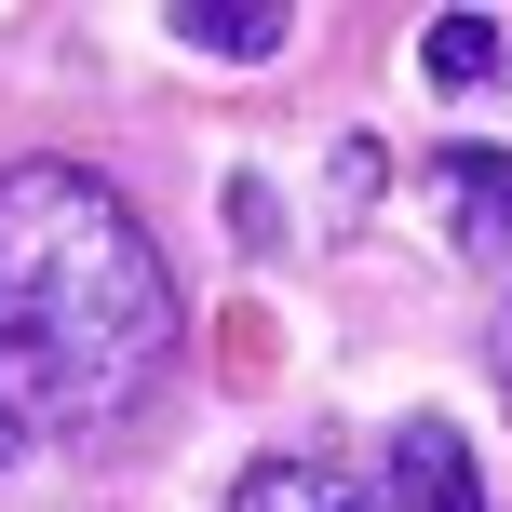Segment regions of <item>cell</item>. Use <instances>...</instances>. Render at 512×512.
<instances>
[{
	"mask_svg": "<svg viewBox=\"0 0 512 512\" xmlns=\"http://www.w3.org/2000/svg\"><path fill=\"white\" fill-rule=\"evenodd\" d=\"M176 364V270L95 162H0V405L54 445L122 432Z\"/></svg>",
	"mask_w": 512,
	"mask_h": 512,
	"instance_id": "1",
	"label": "cell"
},
{
	"mask_svg": "<svg viewBox=\"0 0 512 512\" xmlns=\"http://www.w3.org/2000/svg\"><path fill=\"white\" fill-rule=\"evenodd\" d=\"M432 203H445V230H459L472 270H512V149H445Z\"/></svg>",
	"mask_w": 512,
	"mask_h": 512,
	"instance_id": "2",
	"label": "cell"
},
{
	"mask_svg": "<svg viewBox=\"0 0 512 512\" xmlns=\"http://www.w3.org/2000/svg\"><path fill=\"white\" fill-rule=\"evenodd\" d=\"M391 499L405 512H486V472H472L459 418H391Z\"/></svg>",
	"mask_w": 512,
	"mask_h": 512,
	"instance_id": "3",
	"label": "cell"
},
{
	"mask_svg": "<svg viewBox=\"0 0 512 512\" xmlns=\"http://www.w3.org/2000/svg\"><path fill=\"white\" fill-rule=\"evenodd\" d=\"M230 512H405L391 486H364V472H337V459H256Z\"/></svg>",
	"mask_w": 512,
	"mask_h": 512,
	"instance_id": "4",
	"label": "cell"
},
{
	"mask_svg": "<svg viewBox=\"0 0 512 512\" xmlns=\"http://www.w3.org/2000/svg\"><path fill=\"white\" fill-rule=\"evenodd\" d=\"M499 68H512L499 14H432V27H418V81H432V95H486Z\"/></svg>",
	"mask_w": 512,
	"mask_h": 512,
	"instance_id": "5",
	"label": "cell"
},
{
	"mask_svg": "<svg viewBox=\"0 0 512 512\" xmlns=\"http://www.w3.org/2000/svg\"><path fill=\"white\" fill-rule=\"evenodd\" d=\"M283 27H297L283 0H176V41H189V54H243V68L283 54Z\"/></svg>",
	"mask_w": 512,
	"mask_h": 512,
	"instance_id": "6",
	"label": "cell"
},
{
	"mask_svg": "<svg viewBox=\"0 0 512 512\" xmlns=\"http://www.w3.org/2000/svg\"><path fill=\"white\" fill-rule=\"evenodd\" d=\"M27 445H41V432H27V418H14V405H0V472H14V459H27Z\"/></svg>",
	"mask_w": 512,
	"mask_h": 512,
	"instance_id": "7",
	"label": "cell"
},
{
	"mask_svg": "<svg viewBox=\"0 0 512 512\" xmlns=\"http://www.w3.org/2000/svg\"><path fill=\"white\" fill-rule=\"evenodd\" d=\"M499 405H512V297H499Z\"/></svg>",
	"mask_w": 512,
	"mask_h": 512,
	"instance_id": "8",
	"label": "cell"
}]
</instances>
